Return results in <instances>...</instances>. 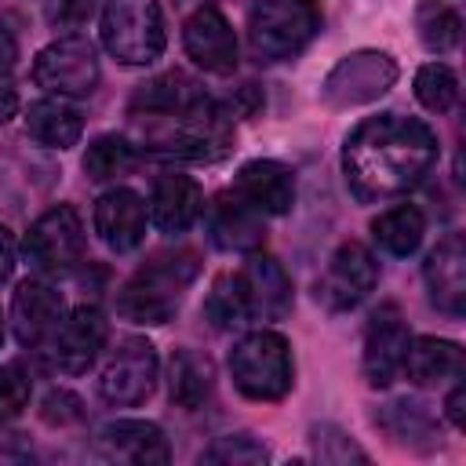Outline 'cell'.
<instances>
[{"label":"cell","instance_id":"obj_1","mask_svg":"<svg viewBox=\"0 0 466 466\" xmlns=\"http://www.w3.org/2000/svg\"><path fill=\"white\" fill-rule=\"evenodd\" d=\"M437 160L430 124L400 113L360 120L342 146V175L357 200H386L408 193Z\"/></svg>","mask_w":466,"mask_h":466},{"label":"cell","instance_id":"obj_2","mask_svg":"<svg viewBox=\"0 0 466 466\" xmlns=\"http://www.w3.org/2000/svg\"><path fill=\"white\" fill-rule=\"evenodd\" d=\"M197 255L193 251H164L153 255L146 266L131 273V280L120 288L116 309L135 324H167L186 295V288L197 280Z\"/></svg>","mask_w":466,"mask_h":466},{"label":"cell","instance_id":"obj_3","mask_svg":"<svg viewBox=\"0 0 466 466\" xmlns=\"http://www.w3.org/2000/svg\"><path fill=\"white\" fill-rule=\"evenodd\" d=\"M229 375L233 386L248 400H284L291 382H295V364H291V346L280 331L258 328L248 331L233 350H229Z\"/></svg>","mask_w":466,"mask_h":466},{"label":"cell","instance_id":"obj_4","mask_svg":"<svg viewBox=\"0 0 466 466\" xmlns=\"http://www.w3.org/2000/svg\"><path fill=\"white\" fill-rule=\"evenodd\" d=\"M320 29L313 0H258L248 15V47L258 62L295 58Z\"/></svg>","mask_w":466,"mask_h":466},{"label":"cell","instance_id":"obj_5","mask_svg":"<svg viewBox=\"0 0 466 466\" xmlns=\"http://www.w3.org/2000/svg\"><path fill=\"white\" fill-rule=\"evenodd\" d=\"M98 29L102 47L124 66H149L164 55L167 44L157 0H106Z\"/></svg>","mask_w":466,"mask_h":466},{"label":"cell","instance_id":"obj_6","mask_svg":"<svg viewBox=\"0 0 466 466\" xmlns=\"http://www.w3.org/2000/svg\"><path fill=\"white\" fill-rule=\"evenodd\" d=\"M25 258L44 269V273H66L76 262H84L87 251V233L80 222V211L73 204H55L47 208L25 233L22 240Z\"/></svg>","mask_w":466,"mask_h":466},{"label":"cell","instance_id":"obj_7","mask_svg":"<svg viewBox=\"0 0 466 466\" xmlns=\"http://www.w3.org/2000/svg\"><path fill=\"white\" fill-rule=\"evenodd\" d=\"M98 76H102L98 51L87 36H76V33L51 40L33 62V80L58 98L91 95L98 87Z\"/></svg>","mask_w":466,"mask_h":466},{"label":"cell","instance_id":"obj_8","mask_svg":"<svg viewBox=\"0 0 466 466\" xmlns=\"http://www.w3.org/2000/svg\"><path fill=\"white\" fill-rule=\"evenodd\" d=\"M375 284H379L375 255L368 251V244L346 240L335 248V255L328 258V266L317 280V302L331 313H346V309L360 306Z\"/></svg>","mask_w":466,"mask_h":466},{"label":"cell","instance_id":"obj_9","mask_svg":"<svg viewBox=\"0 0 466 466\" xmlns=\"http://www.w3.org/2000/svg\"><path fill=\"white\" fill-rule=\"evenodd\" d=\"M157 371H160V360H157L153 342L138 339V335H127L109 353V360L102 368V379H98V393L116 408H135L153 393Z\"/></svg>","mask_w":466,"mask_h":466},{"label":"cell","instance_id":"obj_10","mask_svg":"<svg viewBox=\"0 0 466 466\" xmlns=\"http://www.w3.org/2000/svg\"><path fill=\"white\" fill-rule=\"evenodd\" d=\"M408 342H411V335H408L400 309L393 302L379 306V313L368 320V331H364V379L375 390L390 386L400 375Z\"/></svg>","mask_w":466,"mask_h":466},{"label":"cell","instance_id":"obj_11","mask_svg":"<svg viewBox=\"0 0 466 466\" xmlns=\"http://www.w3.org/2000/svg\"><path fill=\"white\" fill-rule=\"evenodd\" d=\"M248 320H280L291 309V280L273 255L248 251V262L237 269Z\"/></svg>","mask_w":466,"mask_h":466},{"label":"cell","instance_id":"obj_12","mask_svg":"<svg viewBox=\"0 0 466 466\" xmlns=\"http://www.w3.org/2000/svg\"><path fill=\"white\" fill-rule=\"evenodd\" d=\"M393 80H397V66L390 55L357 51V55H346L328 73L324 91L331 106H357V102H371L375 95H382Z\"/></svg>","mask_w":466,"mask_h":466},{"label":"cell","instance_id":"obj_13","mask_svg":"<svg viewBox=\"0 0 466 466\" xmlns=\"http://www.w3.org/2000/svg\"><path fill=\"white\" fill-rule=\"evenodd\" d=\"M109 324L98 306H76L69 317L58 320L51 331V357L66 375H80L95 364L98 350L106 346Z\"/></svg>","mask_w":466,"mask_h":466},{"label":"cell","instance_id":"obj_14","mask_svg":"<svg viewBox=\"0 0 466 466\" xmlns=\"http://www.w3.org/2000/svg\"><path fill=\"white\" fill-rule=\"evenodd\" d=\"M182 44H186V55L204 69V73H233L237 69V36H233V25L226 22V15L211 4L197 7L186 25H182Z\"/></svg>","mask_w":466,"mask_h":466},{"label":"cell","instance_id":"obj_15","mask_svg":"<svg viewBox=\"0 0 466 466\" xmlns=\"http://www.w3.org/2000/svg\"><path fill=\"white\" fill-rule=\"evenodd\" d=\"M146 218H149L146 200H142L135 189H124V186L102 193V197L95 200V215H91L95 233H98L102 244H106L109 251H116V255L135 251V248L146 240Z\"/></svg>","mask_w":466,"mask_h":466},{"label":"cell","instance_id":"obj_16","mask_svg":"<svg viewBox=\"0 0 466 466\" xmlns=\"http://www.w3.org/2000/svg\"><path fill=\"white\" fill-rule=\"evenodd\" d=\"M422 280L430 291V302L448 313L462 317L466 309V244L459 233H448L422 262Z\"/></svg>","mask_w":466,"mask_h":466},{"label":"cell","instance_id":"obj_17","mask_svg":"<svg viewBox=\"0 0 466 466\" xmlns=\"http://www.w3.org/2000/svg\"><path fill=\"white\" fill-rule=\"evenodd\" d=\"M66 317V299L47 280H22L11 299V331L22 346H40Z\"/></svg>","mask_w":466,"mask_h":466},{"label":"cell","instance_id":"obj_18","mask_svg":"<svg viewBox=\"0 0 466 466\" xmlns=\"http://www.w3.org/2000/svg\"><path fill=\"white\" fill-rule=\"evenodd\" d=\"M208 226H211V240L222 251H258L266 240V215L233 189L211 200Z\"/></svg>","mask_w":466,"mask_h":466},{"label":"cell","instance_id":"obj_19","mask_svg":"<svg viewBox=\"0 0 466 466\" xmlns=\"http://www.w3.org/2000/svg\"><path fill=\"white\" fill-rule=\"evenodd\" d=\"M233 193H240L262 215H284L295 204V171L280 160H248L237 171Z\"/></svg>","mask_w":466,"mask_h":466},{"label":"cell","instance_id":"obj_20","mask_svg":"<svg viewBox=\"0 0 466 466\" xmlns=\"http://www.w3.org/2000/svg\"><path fill=\"white\" fill-rule=\"evenodd\" d=\"M98 448L109 459L120 462H135V466H160L171 459L167 437L157 422L146 419H116L98 433Z\"/></svg>","mask_w":466,"mask_h":466},{"label":"cell","instance_id":"obj_21","mask_svg":"<svg viewBox=\"0 0 466 466\" xmlns=\"http://www.w3.org/2000/svg\"><path fill=\"white\" fill-rule=\"evenodd\" d=\"M204 211V193L189 175H160L149 193V218L160 233H186Z\"/></svg>","mask_w":466,"mask_h":466},{"label":"cell","instance_id":"obj_22","mask_svg":"<svg viewBox=\"0 0 466 466\" xmlns=\"http://www.w3.org/2000/svg\"><path fill=\"white\" fill-rule=\"evenodd\" d=\"M25 131H29L40 146H47V149H69V146H76L80 135H84V116H80L76 106H69L66 98L55 95V98H40V102L29 106V113H25Z\"/></svg>","mask_w":466,"mask_h":466},{"label":"cell","instance_id":"obj_23","mask_svg":"<svg viewBox=\"0 0 466 466\" xmlns=\"http://www.w3.org/2000/svg\"><path fill=\"white\" fill-rule=\"evenodd\" d=\"M400 371H408V379L415 386H433V382L455 379L462 371V350L451 339L422 335V339L408 342V353H404V368Z\"/></svg>","mask_w":466,"mask_h":466},{"label":"cell","instance_id":"obj_24","mask_svg":"<svg viewBox=\"0 0 466 466\" xmlns=\"http://www.w3.org/2000/svg\"><path fill=\"white\" fill-rule=\"evenodd\" d=\"M167 390H171V400L178 408H186V411L204 408V400L215 390L211 360L200 357V353H193V350H175L171 353V364H167Z\"/></svg>","mask_w":466,"mask_h":466},{"label":"cell","instance_id":"obj_25","mask_svg":"<svg viewBox=\"0 0 466 466\" xmlns=\"http://www.w3.org/2000/svg\"><path fill=\"white\" fill-rule=\"evenodd\" d=\"M200 102H204V91L197 87V80L175 69V73H164V76L149 80V84L131 98V109H135V113L146 109V116H167V113L193 109V106H200Z\"/></svg>","mask_w":466,"mask_h":466},{"label":"cell","instance_id":"obj_26","mask_svg":"<svg viewBox=\"0 0 466 466\" xmlns=\"http://www.w3.org/2000/svg\"><path fill=\"white\" fill-rule=\"evenodd\" d=\"M422 233H426V218L415 204H393L371 222V240L386 255H397V258L411 255L422 244Z\"/></svg>","mask_w":466,"mask_h":466},{"label":"cell","instance_id":"obj_27","mask_svg":"<svg viewBox=\"0 0 466 466\" xmlns=\"http://www.w3.org/2000/svg\"><path fill=\"white\" fill-rule=\"evenodd\" d=\"M415 29H419V40L437 51V55H448L459 47V36H462V18L455 7L441 4V0H422L415 7Z\"/></svg>","mask_w":466,"mask_h":466},{"label":"cell","instance_id":"obj_28","mask_svg":"<svg viewBox=\"0 0 466 466\" xmlns=\"http://www.w3.org/2000/svg\"><path fill=\"white\" fill-rule=\"evenodd\" d=\"M135 164H138V149H135L124 135H98V138L87 146V153H84V171H87V178H95V182L120 178V175H127Z\"/></svg>","mask_w":466,"mask_h":466},{"label":"cell","instance_id":"obj_29","mask_svg":"<svg viewBox=\"0 0 466 466\" xmlns=\"http://www.w3.org/2000/svg\"><path fill=\"white\" fill-rule=\"evenodd\" d=\"M204 317L226 331V328H240L248 320V309H244V295H240V284H237V273H218L211 280V291L204 299Z\"/></svg>","mask_w":466,"mask_h":466},{"label":"cell","instance_id":"obj_30","mask_svg":"<svg viewBox=\"0 0 466 466\" xmlns=\"http://www.w3.org/2000/svg\"><path fill=\"white\" fill-rule=\"evenodd\" d=\"M415 98L430 113H448L459 102V76L444 62H426L415 73Z\"/></svg>","mask_w":466,"mask_h":466},{"label":"cell","instance_id":"obj_31","mask_svg":"<svg viewBox=\"0 0 466 466\" xmlns=\"http://www.w3.org/2000/svg\"><path fill=\"white\" fill-rule=\"evenodd\" d=\"M200 459H204V462H226V466H251V462H266L269 451H266L251 433H226V437H218Z\"/></svg>","mask_w":466,"mask_h":466},{"label":"cell","instance_id":"obj_32","mask_svg":"<svg viewBox=\"0 0 466 466\" xmlns=\"http://www.w3.org/2000/svg\"><path fill=\"white\" fill-rule=\"evenodd\" d=\"M29 375L18 364H0V422H11L25 411L29 404Z\"/></svg>","mask_w":466,"mask_h":466},{"label":"cell","instance_id":"obj_33","mask_svg":"<svg viewBox=\"0 0 466 466\" xmlns=\"http://www.w3.org/2000/svg\"><path fill=\"white\" fill-rule=\"evenodd\" d=\"M40 419H44L47 426H73V422L84 419V404H80V397H73L69 390H51V393L44 397V404H40Z\"/></svg>","mask_w":466,"mask_h":466},{"label":"cell","instance_id":"obj_34","mask_svg":"<svg viewBox=\"0 0 466 466\" xmlns=\"http://www.w3.org/2000/svg\"><path fill=\"white\" fill-rule=\"evenodd\" d=\"M18 62V40L11 36V29L0 25V76H7Z\"/></svg>","mask_w":466,"mask_h":466},{"label":"cell","instance_id":"obj_35","mask_svg":"<svg viewBox=\"0 0 466 466\" xmlns=\"http://www.w3.org/2000/svg\"><path fill=\"white\" fill-rule=\"evenodd\" d=\"M444 408H448L451 426H459V430H462V426H466V386H462V382L448 393V404H444Z\"/></svg>","mask_w":466,"mask_h":466},{"label":"cell","instance_id":"obj_36","mask_svg":"<svg viewBox=\"0 0 466 466\" xmlns=\"http://www.w3.org/2000/svg\"><path fill=\"white\" fill-rule=\"evenodd\" d=\"M15 269V237L7 226H0V280H7Z\"/></svg>","mask_w":466,"mask_h":466},{"label":"cell","instance_id":"obj_37","mask_svg":"<svg viewBox=\"0 0 466 466\" xmlns=\"http://www.w3.org/2000/svg\"><path fill=\"white\" fill-rule=\"evenodd\" d=\"M15 113H18V91H15V84L7 76H0V124L11 120Z\"/></svg>","mask_w":466,"mask_h":466},{"label":"cell","instance_id":"obj_38","mask_svg":"<svg viewBox=\"0 0 466 466\" xmlns=\"http://www.w3.org/2000/svg\"><path fill=\"white\" fill-rule=\"evenodd\" d=\"M0 342H4V313H0Z\"/></svg>","mask_w":466,"mask_h":466}]
</instances>
